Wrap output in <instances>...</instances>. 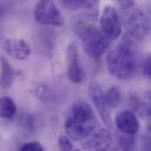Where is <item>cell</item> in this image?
I'll return each instance as SVG.
<instances>
[{
    "label": "cell",
    "instance_id": "cell-5",
    "mask_svg": "<svg viewBox=\"0 0 151 151\" xmlns=\"http://www.w3.org/2000/svg\"><path fill=\"white\" fill-rule=\"evenodd\" d=\"M37 22L46 26L60 27L64 25V17L58 6L50 0H41L37 2L33 12Z\"/></svg>",
    "mask_w": 151,
    "mask_h": 151
},
{
    "label": "cell",
    "instance_id": "cell-22",
    "mask_svg": "<svg viewBox=\"0 0 151 151\" xmlns=\"http://www.w3.org/2000/svg\"><path fill=\"white\" fill-rule=\"evenodd\" d=\"M73 151H80V150H77V149H76V150H73Z\"/></svg>",
    "mask_w": 151,
    "mask_h": 151
},
{
    "label": "cell",
    "instance_id": "cell-8",
    "mask_svg": "<svg viewBox=\"0 0 151 151\" xmlns=\"http://www.w3.org/2000/svg\"><path fill=\"white\" fill-rule=\"evenodd\" d=\"M88 92H90V97L98 111V113L100 114L103 122L107 125H111V107L107 103L105 92L100 88V86L98 84L92 83L88 87Z\"/></svg>",
    "mask_w": 151,
    "mask_h": 151
},
{
    "label": "cell",
    "instance_id": "cell-18",
    "mask_svg": "<svg viewBox=\"0 0 151 151\" xmlns=\"http://www.w3.org/2000/svg\"><path fill=\"white\" fill-rule=\"evenodd\" d=\"M20 151H45V149L41 145V143L37 140H32V142L24 143L20 147Z\"/></svg>",
    "mask_w": 151,
    "mask_h": 151
},
{
    "label": "cell",
    "instance_id": "cell-12",
    "mask_svg": "<svg viewBox=\"0 0 151 151\" xmlns=\"http://www.w3.org/2000/svg\"><path fill=\"white\" fill-rule=\"evenodd\" d=\"M60 5L65 8V9H70V11H80L84 9L86 11V13H90L91 11H93L97 7V2L94 1H85V0H63L60 2Z\"/></svg>",
    "mask_w": 151,
    "mask_h": 151
},
{
    "label": "cell",
    "instance_id": "cell-9",
    "mask_svg": "<svg viewBox=\"0 0 151 151\" xmlns=\"http://www.w3.org/2000/svg\"><path fill=\"white\" fill-rule=\"evenodd\" d=\"M114 124L119 132L129 136H134L139 132L140 129L139 120L136 113L130 110H123L118 112L114 117Z\"/></svg>",
    "mask_w": 151,
    "mask_h": 151
},
{
    "label": "cell",
    "instance_id": "cell-1",
    "mask_svg": "<svg viewBox=\"0 0 151 151\" xmlns=\"http://www.w3.org/2000/svg\"><path fill=\"white\" fill-rule=\"evenodd\" d=\"M65 132L73 140H85L97 129V118L92 107L83 100L73 103L65 119Z\"/></svg>",
    "mask_w": 151,
    "mask_h": 151
},
{
    "label": "cell",
    "instance_id": "cell-4",
    "mask_svg": "<svg viewBox=\"0 0 151 151\" xmlns=\"http://www.w3.org/2000/svg\"><path fill=\"white\" fill-rule=\"evenodd\" d=\"M124 12V27L126 33L137 40H143L150 32V19L139 8L134 6L123 9Z\"/></svg>",
    "mask_w": 151,
    "mask_h": 151
},
{
    "label": "cell",
    "instance_id": "cell-3",
    "mask_svg": "<svg viewBox=\"0 0 151 151\" xmlns=\"http://www.w3.org/2000/svg\"><path fill=\"white\" fill-rule=\"evenodd\" d=\"M76 29L80 37L81 46L90 58L98 59L109 48V40L96 26L85 21H78Z\"/></svg>",
    "mask_w": 151,
    "mask_h": 151
},
{
    "label": "cell",
    "instance_id": "cell-19",
    "mask_svg": "<svg viewBox=\"0 0 151 151\" xmlns=\"http://www.w3.org/2000/svg\"><path fill=\"white\" fill-rule=\"evenodd\" d=\"M142 68H143V73H144V76L147 77L149 79H151V54L147 55V57L144 59Z\"/></svg>",
    "mask_w": 151,
    "mask_h": 151
},
{
    "label": "cell",
    "instance_id": "cell-15",
    "mask_svg": "<svg viewBox=\"0 0 151 151\" xmlns=\"http://www.w3.org/2000/svg\"><path fill=\"white\" fill-rule=\"evenodd\" d=\"M17 113V105L9 97H2L0 100V116L4 119H9Z\"/></svg>",
    "mask_w": 151,
    "mask_h": 151
},
{
    "label": "cell",
    "instance_id": "cell-16",
    "mask_svg": "<svg viewBox=\"0 0 151 151\" xmlns=\"http://www.w3.org/2000/svg\"><path fill=\"white\" fill-rule=\"evenodd\" d=\"M105 96H106L107 103H109V105H110L111 109L117 107V106L120 104V101H122V93H120L119 88L116 87V86L110 87V88L105 92Z\"/></svg>",
    "mask_w": 151,
    "mask_h": 151
},
{
    "label": "cell",
    "instance_id": "cell-13",
    "mask_svg": "<svg viewBox=\"0 0 151 151\" xmlns=\"http://www.w3.org/2000/svg\"><path fill=\"white\" fill-rule=\"evenodd\" d=\"M14 80V70L11 64L6 60V58H1V86L4 90L11 87Z\"/></svg>",
    "mask_w": 151,
    "mask_h": 151
},
{
    "label": "cell",
    "instance_id": "cell-11",
    "mask_svg": "<svg viewBox=\"0 0 151 151\" xmlns=\"http://www.w3.org/2000/svg\"><path fill=\"white\" fill-rule=\"evenodd\" d=\"M5 52L17 60H26L31 54V46L24 39L8 38L2 42Z\"/></svg>",
    "mask_w": 151,
    "mask_h": 151
},
{
    "label": "cell",
    "instance_id": "cell-14",
    "mask_svg": "<svg viewBox=\"0 0 151 151\" xmlns=\"http://www.w3.org/2000/svg\"><path fill=\"white\" fill-rule=\"evenodd\" d=\"M133 146H134L133 136H129V134H125L122 132L117 133L113 151H132Z\"/></svg>",
    "mask_w": 151,
    "mask_h": 151
},
{
    "label": "cell",
    "instance_id": "cell-6",
    "mask_svg": "<svg viewBox=\"0 0 151 151\" xmlns=\"http://www.w3.org/2000/svg\"><path fill=\"white\" fill-rule=\"evenodd\" d=\"M99 29L107 40H116L122 34V21L120 15L114 6L107 5L104 7L100 19Z\"/></svg>",
    "mask_w": 151,
    "mask_h": 151
},
{
    "label": "cell",
    "instance_id": "cell-2",
    "mask_svg": "<svg viewBox=\"0 0 151 151\" xmlns=\"http://www.w3.org/2000/svg\"><path fill=\"white\" fill-rule=\"evenodd\" d=\"M106 65L110 74L118 80L126 81L134 77L137 63L130 40H123L118 47L109 53Z\"/></svg>",
    "mask_w": 151,
    "mask_h": 151
},
{
    "label": "cell",
    "instance_id": "cell-21",
    "mask_svg": "<svg viewBox=\"0 0 151 151\" xmlns=\"http://www.w3.org/2000/svg\"><path fill=\"white\" fill-rule=\"evenodd\" d=\"M147 129H149V131L151 132V124H149V125H147Z\"/></svg>",
    "mask_w": 151,
    "mask_h": 151
},
{
    "label": "cell",
    "instance_id": "cell-20",
    "mask_svg": "<svg viewBox=\"0 0 151 151\" xmlns=\"http://www.w3.org/2000/svg\"><path fill=\"white\" fill-rule=\"evenodd\" d=\"M140 149L142 151H151V136H143L140 139Z\"/></svg>",
    "mask_w": 151,
    "mask_h": 151
},
{
    "label": "cell",
    "instance_id": "cell-7",
    "mask_svg": "<svg viewBox=\"0 0 151 151\" xmlns=\"http://www.w3.org/2000/svg\"><path fill=\"white\" fill-rule=\"evenodd\" d=\"M67 77L73 84H80L85 79V72L79 59L78 46L73 41L67 46Z\"/></svg>",
    "mask_w": 151,
    "mask_h": 151
},
{
    "label": "cell",
    "instance_id": "cell-10",
    "mask_svg": "<svg viewBox=\"0 0 151 151\" xmlns=\"http://www.w3.org/2000/svg\"><path fill=\"white\" fill-rule=\"evenodd\" d=\"M112 144V134L107 129H98L83 140V146L92 151H107Z\"/></svg>",
    "mask_w": 151,
    "mask_h": 151
},
{
    "label": "cell",
    "instance_id": "cell-17",
    "mask_svg": "<svg viewBox=\"0 0 151 151\" xmlns=\"http://www.w3.org/2000/svg\"><path fill=\"white\" fill-rule=\"evenodd\" d=\"M58 146L60 151H73L72 139L67 134H60L58 138Z\"/></svg>",
    "mask_w": 151,
    "mask_h": 151
}]
</instances>
